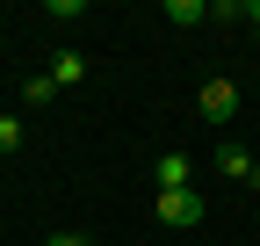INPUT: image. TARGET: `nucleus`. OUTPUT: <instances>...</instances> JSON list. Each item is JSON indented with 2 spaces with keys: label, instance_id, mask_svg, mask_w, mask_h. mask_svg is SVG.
I'll return each instance as SVG.
<instances>
[{
  "label": "nucleus",
  "instance_id": "2",
  "mask_svg": "<svg viewBox=\"0 0 260 246\" xmlns=\"http://www.w3.org/2000/svg\"><path fill=\"white\" fill-rule=\"evenodd\" d=\"M195 109H203L210 123H232V116H239V87H232V80H203V95H195Z\"/></svg>",
  "mask_w": 260,
  "mask_h": 246
},
{
  "label": "nucleus",
  "instance_id": "9",
  "mask_svg": "<svg viewBox=\"0 0 260 246\" xmlns=\"http://www.w3.org/2000/svg\"><path fill=\"white\" fill-rule=\"evenodd\" d=\"M44 246H87V232H58V239H44Z\"/></svg>",
  "mask_w": 260,
  "mask_h": 246
},
{
  "label": "nucleus",
  "instance_id": "3",
  "mask_svg": "<svg viewBox=\"0 0 260 246\" xmlns=\"http://www.w3.org/2000/svg\"><path fill=\"white\" fill-rule=\"evenodd\" d=\"M152 174H159V189H195V181H188V174H195V167H188V152H159V167H152Z\"/></svg>",
  "mask_w": 260,
  "mask_h": 246
},
{
  "label": "nucleus",
  "instance_id": "6",
  "mask_svg": "<svg viewBox=\"0 0 260 246\" xmlns=\"http://www.w3.org/2000/svg\"><path fill=\"white\" fill-rule=\"evenodd\" d=\"M58 95V87H51V73H37V80H22V109H44Z\"/></svg>",
  "mask_w": 260,
  "mask_h": 246
},
{
  "label": "nucleus",
  "instance_id": "7",
  "mask_svg": "<svg viewBox=\"0 0 260 246\" xmlns=\"http://www.w3.org/2000/svg\"><path fill=\"white\" fill-rule=\"evenodd\" d=\"M203 15H210L203 0H167V22H181V29H188V22H203Z\"/></svg>",
  "mask_w": 260,
  "mask_h": 246
},
{
  "label": "nucleus",
  "instance_id": "5",
  "mask_svg": "<svg viewBox=\"0 0 260 246\" xmlns=\"http://www.w3.org/2000/svg\"><path fill=\"white\" fill-rule=\"evenodd\" d=\"M217 167L232 174V181H246V189H253V174H260V160H246V145H217Z\"/></svg>",
  "mask_w": 260,
  "mask_h": 246
},
{
  "label": "nucleus",
  "instance_id": "8",
  "mask_svg": "<svg viewBox=\"0 0 260 246\" xmlns=\"http://www.w3.org/2000/svg\"><path fill=\"white\" fill-rule=\"evenodd\" d=\"M0 152H22V116H0Z\"/></svg>",
  "mask_w": 260,
  "mask_h": 246
},
{
  "label": "nucleus",
  "instance_id": "10",
  "mask_svg": "<svg viewBox=\"0 0 260 246\" xmlns=\"http://www.w3.org/2000/svg\"><path fill=\"white\" fill-rule=\"evenodd\" d=\"M246 22H253V29H260V0H246Z\"/></svg>",
  "mask_w": 260,
  "mask_h": 246
},
{
  "label": "nucleus",
  "instance_id": "4",
  "mask_svg": "<svg viewBox=\"0 0 260 246\" xmlns=\"http://www.w3.org/2000/svg\"><path fill=\"white\" fill-rule=\"evenodd\" d=\"M80 80H87V58H80V51H58V58H51V87L65 95V87H80Z\"/></svg>",
  "mask_w": 260,
  "mask_h": 246
},
{
  "label": "nucleus",
  "instance_id": "1",
  "mask_svg": "<svg viewBox=\"0 0 260 246\" xmlns=\"http://www.w3.org/2000/svg\"><path fill=\"white\" fill-rule=\"evenodd\" d=\"M159 225H167V232L203 225V196H195V189H159Z\"/></svg>",
  "mask_w": 260,
  "mask_h": 246
}]
</instances>
